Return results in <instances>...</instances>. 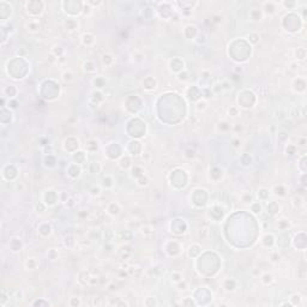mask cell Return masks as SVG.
<instances>
[{"instance_id":"6da1fadb","label":"cell","mask_w":307,"mask_h":307,"mask_svg":"<svg viewBox=\"0 0 307 307\" xmlns=\"http://www.w3.org/2000/svg\"><path fill=\"white\" fill-rule=\"evenodd\" d=\"M263 6H264V10H265V12L266 13H273L275 12V10H276V5H275V2H271V1H269V2H264L263 4Z\"/></svg>"},{"instance_id":"7a4b0ae2","label":"cell","mask_w":307,"mask_h":307,"mask_svg":"<svg viewBox=\"0 0 307 307\" xmlns=\"http://www.w3.org/2000/svg\"><path fill=\"white\" fill-rule=\"evenodd\" d=\"M251 18L253 19L254 22L260 20V18H262V11L258 10V9H253V10L251 11Z\"/></svg>"},{"instance_id":"3957f363","label":"cell","mask_w":307,"mask_h":307,"mask_svg":"<svg viewBox=\"0 0 307 307\" xmlns=\"http://www.w3.org/2000/svg\"><path fill=\"white\" fill-rule=\"evenodd\" d=\"M64 80L65 82H71L72 80V75L70 72H65L64 73Z\"/></svg>"}]
</instances>
